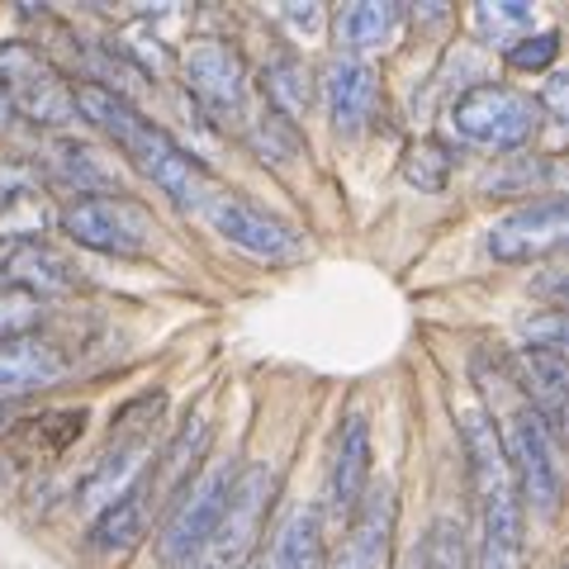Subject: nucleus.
I'll return each mask as SVG.
<instances>
[{"label": "nucleus", "instance_id": "obj_29", "mask_svg": "<svg viewBox=\"0 0 569 569\" xmlns=\"http://www.w3.org/2000/svg\"><path fill=\"white\" fill-rule=\"evenodd\" d=\"M447 171H451V162H447V152H441L437 142H418V148L408 152V162H403V176L418 190H441L447 186Z\"/></svg>", "mask_w": 569, "mask_h": 569}, {"label": "nucleus", "instance_id": "obj_12", "mask_svg": "<svg viewBox=\"0 0 569 569\" xmlns=\"http://www.w3.org/2000/svg\"><path fill=\"white\" fill-rule=\"evenodd\" d=\"M569 233V204L565 194H550V200H537L508 219H498L489 228V252L493 261H537L546 252H556Z\"/></svg>", "mask_w": 569, "mask_h": 569}, {"label": "nucleus", "instance_id": "obj_5", "mask_svg": "<svg viewBox=\"0 0 569 569\" xmlns=\"http://www.w3.org/2000/svg\"><path fill=\"white\" fill-rule=\"evenodd\" d=\"M498 447H503V460H508V470H512V485H518L522 503H531L541 518H556V508H560L556 447H550L546 427L527 408V399L503 408V432H498Z\"/></svg>", "mask_w": 569, "mask_h": 569}, {"label": "nucleus", "instance_id": "obj_22", "mask_svg": "<svg viewBox=\"0 0 569 569\" xmlns=\"http://www.w3.org/2000/svg\"><path fill=\"white\" fill-rule=\"evenodd\" d=\"M408 569H470V546L460 522L441 518L427 527L422 546H413V556H408Z\"/></svg>", "mask_w": 569, "mask_h": 569}, {"label": "nucleus", "instance_id": "obj_33", "mask_svg": "<svg viewBox=\"0 0 569 569\" xmlns=\"http://www.w3.org/2000/svg\"><path fill=\"white\" fill-rule=\"evenodd\" d=\"M14 427V399H0V437Z\"/></svg>", "mask_w": 569, "mask_h": 569}, {"label": "nucleus", "instance_id": "obj_17", "mask_svg": "<svg viewBox=\"0 0 569 569\" xmlns=\"http://www.w3.org/2000/svg\"><path fill=\"white\" fill-rule=\"evenodd\" d=\"M62 376H67V356L52 342H39V337H10V342H0V399L48 389Z\"/></svg>", "mask_w": 569, "mask_h": 569}, {"label": "nucleus", "instance_id": "obj_31", "mask_svg": "<svg viewBox=\"0 0 569 569\" xmlns=\"http://www.w3.org/2000/svg\"><path fill=\"white\" fill-rule=\"evenodd\" d=\"M290 20H295L299 29L318 33V24H323V10H318V6H309V10H290Z\"/></svg>", "mask_w": 569, "mask_h": 569}, {"label": "nucleus", "instance_id": "obj_34", "mask_svg": "<svg viewBox=\"0 0 569 569\" xmlns=\"http://www.w3.org/2000/svg\"><path fill=\"white\" fill-rule=\"evenodd\" d=\"M6 104H10V96H6V86H0V119H6Z\"/></svg>", "mask_w": 569, "mask_h": 569}, {"label": "nucleus", "instance_id": "obj_14", "mask_svg": "<svg viewBox=\"0 0 569 569\" xmlns=\"http://www.w3.org/2000/svg\"><path fill=\"white\" fill-rule=\"evenodd\" d=\"M209 437H213V427L204 413L181 422V432H176L167 441V451L152 460V475H142V498H148V508H157V503L171 508V498L194 485V470H200V460L209 451Z\"/></svg>", "mask_w": 569, "mask_h": 569}, {"label": "nucleus", "instance_id": "obj_28", "mask_svg": "<svg viewBox=\"0 0 569 569\" xmlns=\"http://www.w3.org/2000/svg\"><path fill=\"white\" fill-rule=\"evenodd\" d=\"M58 171H62L77 190H100V186H110V176L100 171L96 152L81 148V142H62V148H58Z\"/></svg>", "mask_w": 569, "mask_h": 569}, {"label": "nucleus", "instance_id": "obj_6", "mask_svg": "<svg viewBox=\"0 0 569 569\" xmlns=\"http://www.w3.org/2000/svg\"><path fill=\"white\" fill-rule=\"evenodd\" d=\"M62 233L71 242L110 257H142L152 247V213L129 194H86L62 209Z\"/></svg>", "mask_w": 569, "mask_h": 569}, {"label": "nucleus", "instance_id": "obj_27", "mask_svg": "<svg viewBox=\"0 0 569 569\" xmlns=\"http://www.w3.org/2000/svg\"><path fill=\"white\" fill-rule=\"evenodd\" d=\"M33 323H39V295L0 290V342H10V337H29Z\"/></svg>", "mask_w": 569, "mask_h": 569}, {"label": "nucleus", "instance_id": "obj_10", "mask_svg": "<svg viewBox=\"0 0 569 569\" xmlns=\"http://www.w3.org/2000/svg\"><path fill=\"white\" fill-rule=\"evenodd\" d=\"M395 518H399V498L395 485L380 479L376 489L361 493V503L347 518L342 546L332 556V569H389V546H395Z\"/></svg>", "mask_w": 569, "mask_h": 569}, {"label": "nucleus", "instance_id": "obj_25", "mask_svg": "<svg viewBox=\"0 0 569 569\" xmlns=\"http://www.w3.org/2000/svg\"><path fill=\"white\" fill-rule=\"evenodd\" d=\"M475 29L485 33V39L512 48L518 39H527V29H531V6H522V0H498V6H479V10H475Z\"/></svg>", "mask_w": 569, "mask_h": 569}, {"label": "nucleus", "instance_id": "obj_24", "mask_svg": "<svg viewBox=\"0 0 569 569\" xmlns=\"http://www.w3.org/2000/svg\"><path fill=\"white\" fill-rule=\"evenodd\" d=\"M342 29H347V39L356 43V48H389L399 39V29H403V10L399 6H356V10H347V20H342Z\"/></svg>", "mask_w": 569, "mask_h": 569}, {"label": "nucleus", "instance_id": "obj_20", "mask_svg": "<svg viewBox=\"0 0 569 569\" xmlns=\"http://www.w3.org/2000/svg\"><path fill=\"white\" fill-rule=\"evenodd\" d=\"M266 569H323V518H318V508H299L284 522Z\"/></svg>", "mask_w": 569, "mask_h": 569}, {"label": "nucleus", "instance_id": "obj_4", "mask_svg": "<svg viewBox=\"0 0 569 569\" xmlns=\"http://www.w3.org/2000/svg\"><path fill=\"white\" fill-rule=\"evenodd\" d=\"M162 408H167V395H142L119 408L110 447L100 451L91 475L81 479V493H77L81 508H110L119 493H129L138 485L142 466L152 456V427L162 418Z\"/></svg>", "mask_w": 569, "mask_h": 569}, {"label": "nucleus", "instance_id": "obj_15", "mask_svg": "<svg viewBox=\"0 0 569 569\" xmlns=\"http://www.w3.org/2000/svg\"><path fill=\"white\" fill-rule=\"evenodd\" d=\"M0 86H6V96L39 123H67L77 114V100H71L67 86L52 77V71H43L39 62H29L24 52H10V58L0 62Z\"/></svg>", "mask_w": 569, "mask_h": 569}, {"label": "nucleus", "instance_id": "obj_2", "mask_svg": "<svg viewBox=\"0 0 569 569\" xmlns=\"http://www.w3.org/2000/svg\"><path fill=\"white\" fill-rule=\"evenodd\" d=\"M460 447L470 460V485H475V503H479V522H485V556L479 569H522L527 560V522H522V498L512 485V470L498 447L493 422L466 408L460 413Z\"/></svg>", "mask_w": 569, "mask_h": 569}, {"label": "nucleus", "instance_id": "obj_21", "mask_svg": "<svg viewBox=\"0 0 569 569\" xmlns=\"http://www.w3.org/2000/svg\"><path fill=\"white\" fill-rule=\"evenodd\" d=\"M6 271H10V280L29 284V295L33 290H67V284H71V266L58 252L39 247V242H20V247H14V252L6 257Z\"/></svg>", "mask_w": 569, "mask_h": 569}, {"label": "nucleus", "instance_id": "obj_32", "mask_svg": "<svg viewBox=\"0 0 569 569\" xmlns=\"http://www.w3.org/2000/svg\"><path fill=\"white\" fill-rule=\"evenodd\" d=\"M546 100H550V110H556V114H565V77H550Z\"/></svg>", "mask_w": 569, "mask_h": 569}, {"label": "nucleus", "instance_id": "obj_30", "mask_svg": "<svg viewBox=\"0 0 569 569\" xmlns=\"http://www.w3.org/2000/svg\"><path fill=\"white\" fill-rule=\"evenodd\" d=\"M560 58V33L546 29V33H527V39H518L508 48V62L518 71H546L550 62Z\"/></svg>", "mask_w": 569, "mask_h": 569}, {"label": "nucleus", "instance_id": "obj_23", "mask_svg": "<svg viewBox=\"0 0 569 569\" xmlns=\"http://www.w3.org/2000/svg\"><path fill=\"white\" fill-rule=\"evenodd\" d=\"M81 432H86V408H58V413H39L20 427V437L39 456H62Z\"/></svg>", "mask_w": 569, "mask_h": 569}, {"label": "nucleus", "instance_id": "obj_26", "mask_svg": "<svg viewBox=\"0 0 569 569\" xmlns=\"http://www.w3.org/2000/svg\"><path fill=\"white\" fill-rule=\"evenodd\" d=\"M266 96H271L276 114H295L309 104V86H305V67L299 62H276L271 71H266Z\"/></svg>", "mask_w": 569, "mask_h": 569}, {"label": "nucleus", "instance_id": "obj_1", "mask_svg": "<svg viewBox=\"0 0 569 569\" xmlns=\"http://www.w3.org/2000/svg\"><path fill=\"white\" fill-rule=\"evenodd\" d=\"M71 100H77V110L96 123L100 133H110L114 138V148L123 157H133V167L142 176H152L157 186H162L171 200H181V204H200L204 194H209V176L204 167L194 162V157L176 142L162 123H152L148 114H138L129 100L114 96V91H104V86H77L71 91Z\"/></svg>", "mask_w": 569, "mask_h": 569}, {"label": "nucleus", "instance_id": "obj_7", "mask_svg": "<svg viewBox=\"0 0 569 569\" xmlns=\"http://www.w3.org/2000/svg\"><path fill=\"white\" fill-rule=\"evenodd\" d=\"M200 213L213 223V233L223 242H233L261 261H290L305 252V238H299L290 223H280L276 213H266L261 204L242 200L233 190H209L200 200Z\"/></svg>", "mask_w": 569, "mask_h": 569}, {"label": "nucleus", "instance_id": "obj_8", "mask_svg": "<svg viewBox=\"0 0 569 569\" xmlns=\"http://www.w3.org/2000/svg\"><path fill=\"white\" fill-rule=\"evenodd\" d=\"M451 123L485 148H522L537 133V104L508 86H475L451 104Z\"/></svg>", "mask_w": 569, "mask_h": 569}, {"label": "nucleus", "instance_id": "obj_13", "mask_svg": "<svg viewBox=\"0 0 569 569\" xmlns=\"http://www.w3.org/2000/svg\"><path fill=\"white\" fill-rule=\"evenodd\" d=\"M186 81L213 114H242L247 110V71L242 58L219 39H200L186 52Z\"/></svg>", "mask_w": 569, "mask_h": 569}, {"label": "nucleus", "instance_id": "obj_11", "mask_svg": "<svg viewBox=\"0 0 569 569\" xmlns=\"http://www.w3.org/2000/svg\"><path fill=\"white\" fill-rule=\"evenodd\" d=\"M370 422L361 413L342 418L332 441V460H328V485H323V503H318V518L342 522L356 512L361 493L370 489Z\"/></svg>", "mask_w": 569, "mask_h": 569}, {"label": "nucleus", "instance_id": "obj_9", "mask_svg": "<svg viewBox=\"0 0 569 569\" xmlns=\"http://www.w3.org/2000/svg\"><path fill=\"white\" fill-rule=\"evenodd\" d=\"M228 485H233V470L219 466L200 475L186 493L171 498V512L162 522V537H157V556H162L167 565H190V556H200L204 537L213 531V522H219V508L228 498Z\"/></svg>", "mask_w": 569, "mask_h": 569}, {"label": "nucleus", "instance_id": "obj_16", "mask_svg": "<svg viewBox=\"0 0 569 569\" xmlns=\"http://www.w3.org/2000/svg\"><path fill=\"white\" fill-rule=\"evenodd\" d=\"M565 380H569L565 342H556V347H527L518 385H522L527 408L541 418L546 437H565Z\"/></svg>", "mask_w": 569, "mask_h": 569}, {"label": "nucleus", "instance_id": "obj_19", "mask_svg": "<svg viewBox=\"0 0 569 569\" xmlns=\"http://www.w3.org/2000/svg\"><path fill=\"white\" fill-rule=\"evenodd\" d=\"M142 527H148V498H142V479H138L129 493H119L110 508L96 512L91 531H86V546L100 550V556H123V550L138 546Z\"/></svg>", "mask_w": 569, "mask_h": 569}, {"label": "nucleus", "instance_id": "obj_18", "mask_svg": "<svg viewBox=\"0 0 569 569\" xmlns=\"http://www.w3.org/2000/svg\"><path fill=\"white\" fill-rule=\"evenodd\" d=\"M376 96H380V86H376V71L366 62L337 58L328 67V104H332V123L342 133L366 129V119L376 114Z\"/></svg>", "mask_w": 569, "mask_h": 569}, {"label": "nucleus", "instance_id": "obj_3", "mask_svg": "<svg viewBox=\"0 0 569 569\" xmlns=\"http://www.w3.org/2000/svg\"><path fill=\"white\" fill-rule=\"evenodd\" d=\"M276 498V475L266 466H247L233 475L228 498L219 508V522L204 537L194 569H247V560L257 556L261 531H266V512Z\"/></svg>", "mask_w": 569, "mask_h": 569}]
</instances>
